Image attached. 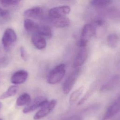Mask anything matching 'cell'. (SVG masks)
<instances>
[{"label": "cell", "instance_id": "obj_1", "mask_svg": "<svg viewBox=\"0 0 120 120\" xmlns=\"http://www.w3.org/2000/svg\"><path fill=\"white\" fill-rule=\"evenodd\" d=\"M65 72V65L64 64L57 65L48 74L47 77V82L51 84L59 83L63 78Z\"/></svg>", "mask_w": 120, "mask_h": 120}, {"label": "cell", "instance_id": "obj_2", "mask_svg": "<svg viewBox=\"0 0 120 120\" xmlns=\"http://www.w3.org/2000/svg\"><path fill=\"white\" fill-rule=\"evenodd\" d=\"M96 27L93 24L87 23L83 27L80 36L79 45L81 47H86L90 38L96 33Z\"/></svg>", "mask_w": 120, "mask_h": 120}, {"label": "cell", "instance_id": "obj_3", "mask_svg": "<svg viewBox=\"0 0 120 120\" xmlns=\"http://www.w3.org/2000/svg\"><path fill=\"white\" fill-rule=\"evenodd\" d=\"M17 40V35L13 29L7 28L5 30L2 38V43L6 50H9Z\"/></svg>", "mask_w": 120, "mask_h": 120}, {"label": "cell", "instance_id": "obj_4", "mask_svg": "<svg viewBox=\"0 0 120 120\" xmlns=\"http://www.w3.org/2000/svg\"><path fill=\"white\" fill-rule=\"evenodd\" d=\"M56 105V101L54 99H52L49 101H47L40 107V109L36 113L33 119L35 120H38L45 117L54 108Z\"/></svg>", "mask_w": 120, "mask_h": 120}, {"label": "cell", "instance_id": "obj_5", "mask_svg": "<svg viewBox=\"0 0 120 120\" xmlns=\"http://www.w3.org/2000/svg\"><path fill=\"white\" fill-rule=\"evenodd\" d=\"M80 73V68H78L70 74L64 82L62 86V90L64 93L68 94L73 87Z\"/></svg>", "mask_w": 120, "mask_h": 120}, {"label": "cell", "instance_id": "obj_6", "mask_svg": "<svg viewBox=\"0 0 120 120\" xmlns=\"http://www.w3.org/2000/svg\"><path fill=\"white\" fill-rule=\"evenodd\" d=\"M47 101L46 98L44 96H39L35 98L32 101L27 104L26 106L24 108L22 112L24 113H28L31 112L36 109L41 107Z\"/></svg>", "mask_w": 120, "mask_h": 120}, {"label": "cell", "instance_id": "obj_7", "mask_svg": "<svg viewBox=\"0 0 120 120\" xmlns=\"http://www.w3.org/2000/svg\"><path fill=\"white\" fill-rule=\"evenodd\" d=\"M70 12V8L68 6H61L50 9L48 14L52 18L63 17Z\"/></svg>", "mask_w": 120, "mask_h": 120}, {"label": "cell", "instance_id": "obj_8", "mask_svg": "<svg viewBox=\"0 0 120 120\" xmlns=\"http://www.w3.org/2000/svg\"><path fill=\"white\" fill-rule=\"evenodd\" d=\"M88 56V51L86 47H81L73 61V67L75 68L82 66L86 60Z\"/></svg>", "mask_w": 120, "mask_h": 120}, {"label": "cell", "instance_id": "obj_9", "mask_svg": "<svg viewBox=\"0 0 120 120\" xmlns=\"http://www.w3.org/2000/svg\"><path fill=\"white\" fill-rule=\"evenodd\" d=\"M120 106V99L118 98L109 106L101 120H108L113 117L119 112Z\"/></svg>", "mask_w": 120, "mask_h": 120}, {"label": "cell", "instance_id": "obj_10", "mask_svg": "<svg viewBox=\"0 0 120 120\" xmlns=\"http://www.w3.org/2000/svg\"><path fill=\"white\" fill-rule=\"evenodd\" d=\"M28 72L24 70H18L14 73L11 77V82L15 85L21 84L24 83L27 79Z\"/></svg>", "mask_w": 120, "mask_h": 120}, {"label": "cell", "instance_id": "obj_11", "mask_svg": "<svg viewBox=\"0 0 120 120\" xmlns=\"http://www.w3.org/2000/svg\"><path fill=\"white\" fill-rule=\"evenodd\" d=\"M31 42L36 48L39 50L45 48L46 45V42L45 38L34 32L31 36Z\"/></svg>", "mask_w": 120, "mask_h": 120}, {"label": "cell", "instance_id": "obj_12", "mask_svg": "<svg viewBox=\"0 0 120 120\" xmlns=\"http://www.w3.org/2000/svg\"><path fill=\"white\" fill-rule=\"evenodd\" d=\"M120 82V76L118 75L112 76L102 87V91H110L115 89L119 85Z\"/></svg>", "mask_w": 120, "mask_h": 120}, {"label": "cell", "instance_id": "obj_13", "mask_svg": "<svg viewBox=\"0 0 120 120\" xmlns=\"http://www.w3.org/2000/svg\"><path fill=\"white\" fill-rule=\"evenodd\" d=\"M43 9L40 7H34L30 8L23 12L25 16L31 18H38L43 14Z\"/></svg>", "mask_w": 120, "mask_h": 120}, {"label": "cell", "instance_id": "obj_14", "mask_svg": "<svg viewBox=\"0 0 120 120\" xmlns=\"http://www.w3.org/2000/svg\"><path fill=\"white\" fill-rule=\"evenodd\" d=\"M52 22L53 25L58 28H65L68 26L70 24V21L69 18L64 16L53 18Z\"/></svg>", "mask_w": 120, "mask_h": 120}, {"label": "cell", "instance_id": "obj_15", "mask_svg": "<svg viewBox=\"0 0 120 120\" xmlns=\"http://www.w3.org/2000/svg\"><path fill=\"white\" fill-rule=\"evenodd\" d=\"M35 32L45 38H49L52 37L51 29L47 25H38Z\"/></svg>", "mask_w": 120, "mask_h": 120}, {"label": "cell", "instance_id": "obj_16", "mask_svg": "<svg viewBox=\"0 0 120 120\" xmlns=\"http://www.w3.org/2000/svg\"><path fill=\"white\" fill-rule=\"evenodd\" d=\"M23 25L25 30L28 32H35L38 25L31 19H26L24 20Z\"/></svg>", "mask_w": 120, "mask_h": 120}, {"label": "cell", "instance_id": "obj_17", "mask_svg": "<svg viewBox=\"0 0 120 120\" xmlns=\"http://www.w3.org/2000/svg\"><path fill=\"white\" fill-rule=\"evenodd\" d=\"M30 101L31 98L30 95L27 93H24L21 95L17 98L16 104L17 106H23L28 104Z\"/></svg>", "mask_w": 120, "mask_h": 120}, {"label": "cell", "instance_id": "obj_18", "mask_svg": "<svg viewBox=\"0 0 120 120\" xmlns=\"http://www.w3.org/2000/svg\"><path fill=\"white\" fill-rule=\"evenodd\" d=\"M17 90L18 87L17 86L15 85H12L10 86L6 91L3 92L0 96V98L3 99L14 96L16 94Z\"/></svg>", "mask_w": 120, "mask_h": 120}, {"label": "cell", "instance_id": "obj_19", "mask_svg": "<svg viewBox=\"0 0 120 120\" xmlns=\"http://www.w3.org/2000/svg\"><path fill=\"white\" fill-rule=\"evenodd\" d=\"M119 38L116 34H111L107 37V43L108 45L112 47H116L119 43Z\"/></svg>", "mask_w": 120, "mask_h": 120}, {"label": "cell", "instance_id": "obj_20", "mask_svg": "<svg viewBox=\"0 0 120 120\" xmlns=\"http://www.w3.org/2000/svg\"><path fill=\"white\" fill-rule=\"evenodd\" d=\"M84 87H81L74 91L71 94L69 98V102L71 104L75 103L80 98L84 91Z\"/></svg>", "mask_w": 120, "mask_h": 120}, {"label": "cell", "instance_id": "obj_21", "mask_svg": "<svg viewBox=\"0 0 120 120\" xmlns=\"http://www.w3.org/2000/svg\"><path fill=\"white\" fill-rule=\"evenodd\" d=\"M111 0H92V4L96 6L102 7L108 5Z\"/></svg>", "mask_w": 120, "mask_h": 120}, {"label": "cell", "instance_id": "obj_22", "mask_svg": "<svg viewBox=\"0 0 120 120\" xmlns=\"http://www.w3.org/2000/svg\"><path fill=\"white\" fill-rule=\"evenodd\" d=\"M0 1L5 6H12L18 4L21 0H0Z\"/></svg>", "mask_w": 120, "mask_h": 120}, {"label": "cell", "instance_id": "obj_23", "mask_svg": "<svg viewBox=\"0 0 120 120\" xmlns=\"http://www.w3.org/2000/svg\"><path fill=\"white\" fill-rule=\"evenodd\" d=\"M9 60L8 58L6 57H3L0 58V68H3L6 67L8 63Z\"/></svg>", "mask_w": 120, "mask_h": 120}, {"label": "cell", "instance_id": "obj_24", "mask_svg": "<svg viewBox=\"0 0 120 120\" xmlns=\"http://www.w3.org/2000/svg\"><path fill=\"white\" fill-rule=\"evenodd\" d=\"M20 55L22 59L23 60L26 61L27 60V54L26 50L23 47H21L20 48Z\"/></svg>", "mask_w": 120, "mask_h": 120}, {"label": "cell", "instance_id": "obj_25", "mask_svg": "<svg viewBox=\"0 0 120 120\" xmlns=\"http://www.w3.org/2000/svg\"><path fill=\"white\" fill-rule=\"evenodd\" d=\"M104 22L102 19H98L96 20L94 22V25L96 26H101L103 25Z\"/></svg>", "mask_w": 120, "mask_h": 120}, {"label": "cell", "instance_id": "obj_26", "mask_svg": "<svg viewBox=\"0 0 120 120\" xmlns=\"http://www.w3.org/2000/svg\"><path fill=\"white\" fill-rule=\"evenodd\" d=\"M64 120H82V119L80 117L77 115H74L71 117H69Z\"/></svg>", "mask_w": 120, "mask_h": 120}, {"label": "cell", "instance_id": "obj_27", "mask_svg": "<svg viewBox=\"0 0 120 120\" xmlns=\"http://www.w3.org/2000/svg\"><path fill=\"white\" fill-rule=\"evenodd\" d=\"M2 11V9H1L0 8V16L1 15V12Z\"/></svg>", "mask_w": 120, "mask_h": 120}, {"label": "cell", "instance_id": "obj_28", "mask_svg": "<svg viewBox=\"0 0 120 120\" xmlns=\"http://www.w3.org/2000/svg\"><path fill=\"white\" fill-rule=\"evenodd\" d=\"M1 106H2V104H1V102H0V108L1 107Z\"/></svg>", "mask_w": 120, "mask_h": 120}, {"label": "cell", "instance_id": "obj_29", "mask_svg": "<svg viewBox=\"0 0 120 120\" xmlns=\"http://www.w3.org/2000/svg\"><path fill=\"white\" fill-rule=\"evenodd\" d=\"M0 120H1V119H0Z\"/></svg>", "mask_w": 120, "mask_h": 120}]
</instances>
